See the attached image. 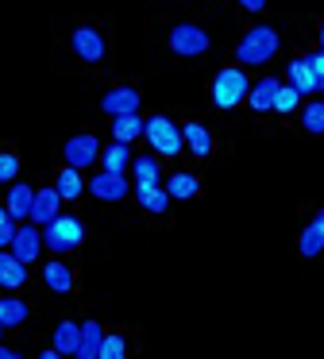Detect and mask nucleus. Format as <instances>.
I'll use <instances>...</instances> for the list:
<instances>
[{"label":"nucleus","instance_id":"nucleus-9","mask_svg":"<svg viewBox=\"0 0 324 359\" xmlns=\"http://www.w3.org/2000/svg\"><path fill=\"white\" fill-rule=\"evenodd\" d=\"M89 189L97 201H123V197L131 194V182H128V174H112V170H100V174H93L89 178Z\"/></svg>","mask_w":324,"mask_h":359},{"label":"nucleus","instance_id":"nucleus-33","mask_svg":"<svg viewBox=\"0 0 324 359\" xmlns=\"http://www.w3.org/2000/svg\"><path fill=\"white\" fill-rule=\"evenodd\" d=\"M15 228H20V224H15V220H12V217H8V220H0V248H8V243H12V236H15Z\"/></svg>","mask_w":324,"mask_h":359},{"label":"nucleus","instance_id":"nucleus-2","mask_svg":"<svg viewBox=\"0 0 324 359\" xmlns=\"http://www.w3.org/2000/svg\"><path fill=\"white\" fill-rule=\"evenodd\" d=\"M247 89H251V78H247L243 66H224L212 78V104L220 112H231L247 101Z\"/></svg>","mask_w":324,"mask_h":359},{"label":"nucleus","instance_id":"nucleus-13","mask_svg":"<svg viewBox=\"0 0 324 359\" xmlns=\"http://www.w3.org/2000/svg\"><path fill=\"white\" fill-rule=\"evenodd\" d=\"M58 212H62V194H58V189H54V186L35 189V201H31V217H27L31 224L43 228V224H50V220L58 217Z\"/></svg>","mask_w":324,"mask_h":359},{"label":"nucleus","instance_id":"nucleus-4","mask_svg":"<svg viewBox=\"0 0 324 359\" xmlns=\"http://www.w3.org/2000/svg\"><path fill=\"white\" fill-rule=\"evenodd\" d=\"M143 140L151 143L154 155H166V158L182 155V147H185V140H182V124H174V120L162 116V112L147 116V124H143Z\"/></svg>","mask_w":324,"mask_h":359},{"label":"nucleus","instance_id":"nucleus-3","mask_svg":"<svg viewBox=\"0 0 324 359\" xmlns=\"http://www.w3.org/2000/svg\"><path fill=\"white\" fill-rule=\"evenodd\" d=\"M81 243H85V224L77 217L58 212L50 224H43V248H50V255H69Z\"/></svg>","mask_w":324,"mask_h":359},{"label":"nucleus","instance_id":"nucleus-11","mask_svg":"<svg viewBox=\"0 0 324 359\" xmlns=\"http://www.w3.org/2000/svg\"><path fill=\"white\" fill-rule=\"evenodd\" d=\"M131 194H135L139 209L154 212V217H162V212L170 209V194H166V186H158V182H131Z\"/></svg>","mask_w":324,"mask_h":359},{"label":"nucleus","instance_id":"nucleus-35","mask_svg":"<svg viewBox=\"0 0 324 359\" xmlns=\"http://www.w3.org/2000/svg\"><path fill=\"white\" fill-rule=\"evenodd\" d=\"M313 220H316V224H320V228H324V209H320V212H316V217H313Z\"/></svg>","mask_w":324,"mask_h":359},{"label":"nucleus","instance_id":"nucleus-24","mask_svg":"<svg viewBox=\"0 0 324 359\" xmlns=\"http://www.w3.org/2000/svg\"><path fill=\"white\" fill-rule=\"evenodd\" d=\"M143 124H147V120L139 116V112H128V116H112V140H120V143L143 140Z\"/></svg>","mask_w":324,"mask_h":359},{"label":"nucleus","instance_id":"nucleus-37","mask_svg":"<svg viewBox=\"0 0 324 359\" xmlns=\"http://www.w3.org/2000/svg\"><path fill=\"white\" fill-rule=\"evenodd\" d=\"M320 50H324V24H320Z\"/></svg>","mask_w":324,"mask_h":359},{"label":"nucleus","instance_id":"nucleus-14","mask_svg":"<svg viewBox=\"0 0 324 359\" xmlns=\"http://www.w3.org/2000/svg\"><path fill=\"white\" fill-rule=\"evenodd\" d=\"M182 140H185V151H189L193 158H208L212 147H216L212 132H208L205 124H197V120H185L182 124Z\"/></svg>","mask_w":324,"mask_h":359},{"label":"nucleus","instance_id":"nucleus-25","mask_svg":"<svg viewBox=\"0 0 324 359\" xmlns=\"http://www.w3.org/2000/svg\"><path fill=\"white\" fill-rule=\"evenodd\" d=\"M27 302L23 297H15V294H4L0 297V320H4V328H20L23 320H27Z\"/></svg>","mask_w":324,"mask_h":359},{"label":"nucleus","instance_id":"nucleus-31","mask_svg":"<svg viewBox=\"0 0 324 359\" xmlns=\"http://www.w3.org/2000/svg\"><path fill=\"white\" fill-rule=\"evenodd\" d=\"M15 178H20V155L0 151V186H4V182H15Z\"/></svg>","mask_w":324,"mask_h":359},{"label":"nucleus","instance_id":"nucleus-7","mask_svg":"<svg viewBox=\"0 0 324 359\" xmlns=\"http://www.w3.org/2000/svg\"><path fill=\"white\" fill-rule=\"evenodd\" d=\"M69 50H74V55L81 58V62L97 66V62H104L108 43H104V35H100L93 24H77L74 32H69Z\"/></svg>","mask_w":324,"mask_h":359},{"label":"nucleus","instance_id":"nucleus-22","mask_svg":"<svg viewBox=\"0 0 324 359\" xmlns=\"http://www.w3.org/2000/svg\"><path fill=\"white\" fill-rule=\"evenodd\" d=\"M100 344H104V328H100V320H81L77 359H100Z\"/></svg>","mask_w":324,"mask_h":359},{"label":"nucleus","instance_id":"nucleus-28","mask_svg":"<svg viewBox=\"0 0 324 359\" xmlns=\"http://www.w3.org/2000/svg\"><path fill=\"white\" fill-rule=\"evenodd\" d=\"M301 128L309 135H324V101H309L301 109Z\"/></svg>","mask_w":324,"mask_h":359},{"label":"nucleus","instance_id":"nucleus-38","mask_svg":"<svg viewBox=\"0 0 324 359\" xmlns=\"http://www.w3.org/2000/svg\"><path fill=\"white\" fill-rule=\"evenodd\" d=\"M0 336H4V320H0Z\"/></svg>","mask_w":324,"mask_h":359},{"label":"nucleus","instance_id":"nucleus-18","mask_svg":"<svg viewBox=\"0 0 324 359\" xmlns=\"http://www.w3.org/2000/svg\"><path fill=\"white\" fill-rule=\"evenodd\" d=\"M43 282H46L50 294H69V290H74V271L62 263V255H54L43 263Z\"/></svg>","mask_w":324,"mask_h":359},{"label":"nucleus","instance_id":"nucleus-5","mask_svg":"<svg viewBox=\"0 0 324 359\" xmlns=\"http://www.w3.org/2000/svg\"><path fill=\"white\" fill-rule=\"evenodd\" d=\"M166 47L174 50L177 58H201V55H208L212 39H208V32L197 24H174L166 35Z\"/></svg>","mask_w":324,"mask_h":359},{"label":"nucleus","instance_id":"nucleus-16","mask_svg":"<svg viewBox=\"0 0 324 359\" xmlns=\"http://www.w3.org/2000/svg\"><path fill=\"white\" fill-rule=\"evenodd\" d=\"M23 282H27V263H20L8 248H0V290H4V294H15Z\"/></svg>","mask_w":324,"mask_h":359},{"label":"nucleus","instance_id":"nucleus-26","mask_svg":"<svg viewBox=\"0 0 324 359\" xmlns=\"http://www.w3.org/2000/svg\"><path fill=\"white\" fill-rule=\"evenodd\" d=\"M297 251H301V259H316L324 251V228L316 224H305L301 228V236H297Z\"/></svg>","mask_w":324,"mask_h":359},{"label":"nucleus","instance_id":"nucleus-32","mask_svg":"<svg viewBox=\"0 0 324 359\" xmlns=\"http://www.w3.org/2000/svg\"><path fill=\"white\" fill-rule=\"evenodd\" d=\"M309 66H313V74H316V86H320V93H324V50H316V55H309Z\"/></svg>","mask_w":324,"mask_h":359},{"label":"nucleus","instance_id":"nucleus-20","mask_svg":"<svg viewBox=\"0 0 324 359\" xmlns=\"http://www.w3.org/2000/svg\"><path fill=\"white\" fill-rule=\"evenodd\" d=\"M166 194H170V201H193L201 194V178L193 170H177L166 178Z\"/></svg>","mask_w":324,"mask_h":359},{"label":"nucleus","instance_id":"nucleus-21","mask_svg":"<svg viewBox=\"0 0 324 359\" xmlns=\"http://www.w3.org/2000/svg\"><path fill=\"white\" fill-rule=\"evenodd\" d=\"M50 344H54V351H58V355H77V344H81V325H77V320H58V325H54Z\"/></svg>","mask_w":324,"mask_h":359},{"label":"nucleus","instance_id":"nucleus-36","mask_svg":"<svg viewBox=\"0 0 324 359\" xmlns=\"http://www.w3.org/2000/svg\"><path fill=\"white\" fill-rule=\"evenodd\" d=\"M0 220H8V209H4V205H0Z\"/></svg>","mask_w":324,"mask_h":359},{"label":"nucleus","instance_id":"nucleus-29","mask_svg":"<svg viewBox=\"0 0 324 359\" xmlns=\"http://www.w3.org/2000/svg\"><path fill=\"white\" fill-rule=\"evenodd\" d=\"M297 109H301V93L282 81V89H278V97H274V112H278V116H293Z\"/></svg>","mask_w":324,"mask_h":359},{"label":"nucleus","instance_id":"nucleus-19","mask_svg":"<svg viewBox=\"0 0 324 359\" xmlns=\"http://www.w3.org/2000/svg\"><path fill=\"white\" fill-rule=\"evenodd\" d=\"M131 143L112 140L108 147H100V170H112V174H128L131 170Z\"/></svg>","mask_w":324,"mask_h":359},{"label":"nucleus","instance_id":"nucleus-30","mask_svg":"<svg viewBox=\"0 0 324 359\" xmlns=\"http://www.w3.org/2000/svg\"><path fill=\"white\" fill-rule=\"evenodd\" d=\"M128 355V340L120 332H104V344H100V359H123Z\"/></svg>","mask_w":324,"mask_h":359},{"label":"nucleus","instance_id":"nucleus-1","mask_svg":"<svg viewBox=\"0 0 324 359\" xmlns=\"http://www.w3.org/2000/svg\"><path fill=\"white\" fill-rule=\"evenodd\" d=\"M278 50H282V35H278L270 24H255V27H247L243 39H239L236 62L243 66V70L247 66H266Z\"/></svg>","mask_w":324,"mask_h":359},{"label":"nucleus","instance_id":"nucleus-17","mask_svg":"<svg viewBox=\"0 0 324 359\" xmlns=\"http://www.w3.org/2000/svg\"><path fill=\"white\" fill-rule=\"evenodd\" d=\"M31 201H35V189L27 186V182H15V186H8V197H4V209L8 217L20 224V220L31 217Z\"/></svg>","mask_w":324,"mask_h":359},{"label":"nucleus","instance_id":"nucleus-27","mask_svg":"<svg viewBox=\"0 0 324 359\" xmlns=\"http://www.w3.org/2000/svg\"><path fill=\"white\" fill-rule=\"evenodd\" d=\"M131 182H162L158 155H135L131 158Z\"/></svg>","mask_w":324,"mask_h":359},{"label":"nucleus","instance_id":"nucleus-10","mask_svg":"<svg viewBox=\"0 0 324 359\" xmlns=\"http://www.w3.org/2000/svg\"><path fill=\"white\" fill-rule=\"evenodd\" d=\"M139 89L135 86H112L104 97H100V112L104 116H128V112H139Z\"/></svg>","mask_w":324,"mask_h":359},{"label":"nucleus","instance_id":"nucleus-23","mask_svg":"<svg viewBox=\"0 0 324 359\" xmlns=\"http://www.w3.org/2000/svg\"><path fill=\"white\" fill-rule=\"evenodd\" d=\"M85 186H89V182H85L81 170H74V166H62L58 178H54V189L62 194V201H77V197L85 194Z\"/></svg>","mask_w":324,"mask_h":359},{"label":"nucleus","instance_id":"nucleus-6","mask_svg":"<svg viewBox=\"0 0 324 359\" xmlns=\"http://www.w3.org/2000/svg\"><path fill=\"white\" fill-rule=\"evenodd\" d=\"M62 163L74 170H89L93 163H100V140L93 132H77L62 143Z\"/></svg>","mask_w":324,"mask_h":359},{"label":"nucleus","instance_id":"nucleus-15","mask_svg":"<svg viewBox=\"0 0 324 359\" xmlns=\"http://www.w3.org/2000/svg\"><path fill=\"white\" fill-rule=\"evenodd\" d=\"M278 89H282V81L278 78H259V81H251V89H247V109L251 112H274V97H278Z\"/></svg>","mask_w":324,"mask_h":359},{"label":"nucleus","instance_id":"nucleus-34","mask_svg":"<svg viewBox=\"0 0 324 359\" xmlns=\"http://www.w3.org/2000/svg\"><path fill=\"white\" fill-rule=\"evenodd\" d=\"M236 4L243 12H262V8H266V0H236Z\"/></svg>","mask_w":324,"mask_h":359},{"label":"nucleus","instance_id":"nucleus-8","mask_svg":"<svg viewBox=\"0 0 324 359\" xmlns=\"http://www.w3.org/2000/svg\"><path fill=\"white\" fill-rule=\"evenodd\" d=\"M8 251H12L20 263H35L39 255H43V228L39 224H31V220H20V228H15V236H12V243H8Z\"/></svg>","mask_w":324,"mask_h":359},{"label":"nucleus","instance_id":"nucleus-12","mask_svg":"<svg viewBox=\"0 0 324 359\" xmlns=\"http://www.w3.org/2000/svg\"><path fill=\"white\" fill-rule=\"evenodd\" d=\"M285 86H293L301 97H305V93H320L316 74H313V66H309V55H297V58L285 62Z\"/></svg>","mask_w":324,"mask_h":359}]
</instances>
